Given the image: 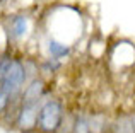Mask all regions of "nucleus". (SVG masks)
I'll return each mask as SVG.
<instances>
[{"label":"nucleus","instance_id":"obj_1","mask_svg":"<svg viewBox=\"0 0 135 133\" xmlns=\"http://www.w3.org/2000/svg\"><path fill=\"white\" fill-rule=\"evenodd\" d=\"M26 79L27 73L22 62L12 60V58H3L0 62V85L7 90L10 97L17 96L22 90Z\"/></svg>","mask_w":135,"mask_h":133},{"label":"nucleus","instance_id":"obj_2","mask_svg":"<svg viewBox=\"0 0 135 133\" xmlns=\"http://www.w3.org/2000/svg\"><path fill=\"white\" fill-rule=\"evenodd\" d=\"M63 121V108L58 101L48 99L40 106L38 111V123L36 128L43 133H56Z\"/></svg>","mask_w":135,"mask_h":133},{"label":"nucleus","instance_id":"obj_3","mask_svg":"<svg viewBox=\"0 0 135 133\" xmlns=\"http://www.w3.org/2000/svg\"><path fill=\"white\" fill-rule=\"evenodd\" d=\"M38 111H40L38 104H21L19 114H17V126L22 131H31L33 128H36Z\"/></svg>","mask_w":135,"mask_h":133},{"label":"nucleus","instance_id":"obj_4","mask_svg":"<svg viewBox=\"0 0 135 133\" xmlns=\"http://www.w3.org/2000/svg\"><path fill=\"white\" fill-rule=\"evenodd\" d=\"M45 94V82L41 79H33L21 92V104H38Z\"/></svg>","mask_w":135,"mask_h":133},{"label":"nucleus","instance_id":"obj_5","mask_svg":"<svg viewBox=\"0 0 135 133\" xmlns=\"http://www.w3.org/2000/svg\"><path fill=\"white\" fill-rule=\"evenodd\" d=\"M109 133H135L132 114H122V116H118L116 121L109 126Z\"/></svg>","mask_w":135,"mask_h":133},{"label":"nucleus","instance_id":"obj_6","mask_svg":"<svg viewBox=\"0 0 135 133\" xmlns=\"http://www.w3.org/2000/svg\"><path fill=\"white\" fill-rule=\"evenodd\" d=\"M48 51H50V55H51V58L60 60V58H65L67 55L70 53V48L67 46L65 43H60V41H56V39H50Z\"/></svg>","mask_w":135,"mask_h":133},{"label":"nucleus","instance_id":"obj_7","mask_svg":"<svg viewBox=\"0 0 135 133\" xmlns=\"http://www.w3.org/2000/svg\"><path fill=\"white\" fill-rule=\"evenodd\" d=\"M10 31L16 38H22L27 31V19L24 16H16L10 21Z\"/></svg>","mask_w":135,"mask_h":133},{"label":"nucleus","instance_id":"obj_8","mask_svg":"<svg viewBox=\"0 0 135 133\" xmlns=\"http://www.w3.org/2000/svg\"><path fill=\"white\" fill-rule=\"evenodd\" d=\"M72 133H92V126L84 116H75L72 125Z\"/></svg>","mask_w":135,"mask_h":133},{"label":"nucleus","instance_id":"obj_9","mask_svg":"<svg viewBox=\"0 0 135 133\" xmlns=\"http://www.w3.org/2000/svg\"><path fill=\"white\" fill-rule=\"evenodd\" d=\"M41 68H43L45 72H55V70L60 68V62L56 60V58H50V60H46L45 63H43Z\"/></svg>","mask_w":135,"mask_h":133},{"label":"nucleus","instance_id":"obj_10","mask_svg":"<svg viewBox=\"0 0 135 133\" xmlns=\"http://www.w3.org/2000/svg\"><path fill=\"white\" fill-rule=\"evenodd\" d=\"M9 101H10V96L7 94V90L0 85V113H2V111L9 106Z\"/></svg>","mask_w":135,"mask_h":133},{"label":"nucleus","instance_id":"obj_11","mask_svg":"<svg viewBox=\"0 0 135 133\" xmlns=\"http://www.w3.org/2000/svg\"><path fill=\"white\" fill-rule=\"evenodd\" d=\"M132 118H133V126H135V114H132Z\"/></svg>","mask_w":135,"mask_h":133},{"label":"nucleus","instance_id":"obj_12","mask_svg":"<svg viewBox=\"0 0 135 133\" xmlns=\"http://www.w3.org/2000/svg\"><path fill=\"white\" fill-rule=\"evenodd\" d=\"M0 2H2V0H0Z\"/></svg>","mask_w":135,"mask_h":133}]
</instances>
